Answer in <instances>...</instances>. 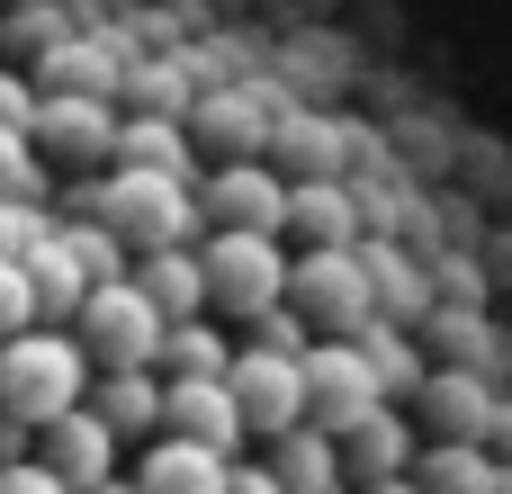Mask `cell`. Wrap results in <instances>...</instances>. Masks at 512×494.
I'll return each instance as SVG.
<instances>
[{
  "mask_svg": "<svg viewBox=\"0 0 512 494\" xmlns=\"http://www.w3.org/2000/svg\"><path fill=\"white\" fill-rule=\"evenodd\" d=\"M90 378H99V360H90V342H81L72 324H36V333L0 342V414L36 423V432H45L54 414L90 405Z\"/></svg>",
  "mask_w": 512,
  "mask_h": 494,
  "instance_id": "cell-1",
  "label": "cell"
},
{
  "mask_svg": "<svg viewBox=\"0 0 512 494\" xmlns=\"http://www.w3.org/2000/svg\"><path fill=\"white\" fill-rule=\"evenodd\" d=\"M99 216L135 243V261H144V252H171V243H198V225H207L198 180H180V171H144V162H117V171H108Z\"/></svg>",
  "mask_w": 512,
  "mask_h": 494,
  "instance_id": "cell-2",
  "label": "cell"
},
{
  "mask_svg": "<svg viewBox=\"0 0 512 494\" xmlns=\"http://www.w3.org/2000/svg\"><path fill=\"white\" fill-rule=\"evenodd\" d=\"M288 306L315 324V342H360L378 324V279H369V243H342V252H306L297 279H288Z\"/></svg>",
  "mask_w": 512,
  "mask_h": 494,
  "instance_id": "cell-3",
  "label": "cell"
},
{
  "mask_svg": "<svg viewBox=\"0 0 512 494\" xmlns=\"http://www.w3.org/2000/svg\"><path fill=\"white\" fill-rule=\"evenodd\" d=\"M72 333L90 342L99 369H162V333H171V315H162V306L144 297V279L126 270V279L90 288V306L72 315Z\"/></svg>",
  "mask_w": 512,
  "mask_h": 494,
  "instance_id": "cell-4",
  "label": "cell"
},
{
  "mask_svg": "<svg viewBox=\"0 0 512 494\" xmlns=\"http://www.w3.org/2000/svg\"><path fill=\"white\" fill-rule=\"evenodd\" d=\"M207 288H216V315L234 324H261L270 306H288V279L297 261L279 252V234H207Z\"/></svg>",
  "mask_w": 512,
  "mask_h": 494,
  "instance_id": "cell-5",
  "label": "cell"
},
{
  "mask_svg": "<svg viewBox=\"0 0 512 494\" xmlns=\"http://www.w3.org/2000/svg\"><path fill=\"white\" fill-rule=\"evenodd\" d=\"M225 387H234V405H243L252 441H279V432L315 423V405H306V351L243 342V351H234V369H225Z\"/></svg>",
  "mask_w": 512,
  "mask_h": 494,
  "instance_id": "cell-6",
  "label": "cell"
},
{
  "mask_svg": "<svg viewBox=\"0 0 512 494\" xmlns=\"http://www.w3.org/2000/svg\"><path fill=\"white\" fill-rule=\"evenodd\" d=\"M117 144H126L117 99H90V90H45V108H36V153H45L54 171H117Z\"/></svg>",
  "mask_w": 512,
  "mask_h": 494,
  "instance_id": "cell-7",
  "label": "cell"
},
{
  "mask_svg": "<svg viewBox=\"0 0 512 494\" xmlns=\"http://www.w3.org/2000/svg\"><path fill=\"white\" fill-rule=\"evenodd\" d=\"M198 207H207V234H288V180L279 162H216L198 180Z\"/></svg>",
  "mask_w": 512,
  "mask_h": 494,
  "instance_id": "cell-8",
  "label": "cell"
},
{
  "mask_svg": "<svg viewBox=\"0 0 512 494\" xmlns=\"http://www.w3.org/2000/svg\"><path fill=\"white\" fill-rule=\"evenodd\" d=\"M189 135H198V153H216V162H252V153H270L279 108H270L252 81H198V99H189Z\"/></svg>",
  "mask_w": 512,
  "mask_h": 494,
  "instance_id": "cell-9",
  "label": "cell"
},
{
  "mask_svg": "<svg viewBox=\"0 0 512 494\" xmlns=\"http://www.w3.org/2000/svg\"><path fill=\"white\" fill-rule=\"evenodd\" d=\"M306 405H315L324 432H351L360 414L387 405V387H378V369H369L360 342H315V351H306Z\"/></svg>",
  "mask_w": 512,
  "mask_h": 494,
  "instance_id": "cell-10",
  "label": "cell"
},
{
  "mask_svg": "<svg viewBox=\"0 0 512 494\" xmlns=\"http://www.w3.org/2000/svg\"><path fill=\"white\" fill-rule=\"evenodd\" d=\"M36 459L63 477L72 494H99L117 477V459H126V441L108 432V414H90V405H72V414H54L45 432H36Z\"/></svg>",
  "mask_w": 512,
  "mask_h": 494,
  "instance_id": "cell-11",
  "label": "cell"
},
{
  "mask_svg": "<svg viewBox=\"0 0 512 494\" xmlns=\"http://www.w3.org/2000/svg\"><path fill=\"white\" fill-rule=\"evenodd\" d=\"M495 405H504L495 369H432L414 396V423H423V441H486Z\"/></svg>",
  "mask_w": 512,
  "mask_h": 494,
  "instance_id": "cell-12",
  "label": "cell"
},
{
  "mask_svg": "<svg viewBox=\"0 0 512 494\" xmlns=\"http://www.w3.org/2000/svg\"><path fill=\"white\" fill-rule=\"evenodd\" d=\"M162 432L207 441V450H225V459H243V441H252V423H243V405H234L225 378H171V387H162Z\"/></svg>",
  "mask_w": 512,
  "mask_h": 494,
  "instance_id": "cell-13",
  "label": "cell"
},
{
  "mask_svg": "<svg viewBox=\"0 0 512 494\" xmlns=\"http://www.w3.org/2000/svg\"><path fill=\"white\" fill-rule=\"evenodd\" d=\"M135 486L144 494H225L234 486V459L207 450V441H180V432H153L144 459H135Z\"/></svg>",
  "mask_w": 512,
  "mask_h": 494,
  "instance_id": "cell-14",
  "label": "cell"
},
{
  "mask_svg": "<svg viewBox=\"0 0 512 494\" xmlns=\"http://www.w3.org/2000/svg\"><path fill=\"white\" fill-rule=\"evenodd\" d=\"M270 153L297 162L306 180H342V162H351V153H378V135H369V126H342V117H297V108H288L279 135H270Z\"/></svg>",
  "mask_w": 512,
  "mask_h": 494,
  "instance_id": "cell-15",
  "label": "cell"
},
{
  "mask_svg": "<svg viewBox=\"0 0 512 494\" xmlns=\"http://www.w3.org/2000/svg\"><path fill=\"white\" fill-rule=\"evenodd\" d=\"M270 468H279L288 494H360L351 486V459H342V432H324V423L279 432V441H270Z\"/></svg>",
  "mask_w": 512,
  "mask_h": 494,
  "instance_id": "cell-16",
  "label": "cell"
},
{
  "mask_svg": "<svg viewBox=\"0 0 512 494\" xmlns=\"http://www.w3.org/2000/svg\"><path fill=\"white\" fill-rule=\"evenodd\" d=\"M288 234L306 252H342V243L369 234V216H360V198L342 180H288Z\"/></svg>",
  "mask_w": 512,
  "mask_h": 494,
  "instance_id": "cell-17",
  "label": "cell"
},
{
  "mask_svg": "<svg viewBox=\"0 0 512 494\" xmlns=\"http://www.w3.org/2000/svg\"><path fill=\"white\" fill-rule=\"evenodd\" d=\"M342 459H351V486H387V477H414V414H396V405H378V414H360L351 432H342Z\"/></svg>",
  "mask_w": 512,
  "mask_h": 494,
  "instance_id": "cell-18",
  "label": "cell"
},
{
  "mask_svg": "<svg viewBox=\"0 0 512 494\" xmlns=\"http://www.w3.org/2000/svg\"><path fill=\"white\" fill-rule=\"evenodd\" d=\"M36 81L45 90H90V99H126V54L108 36H63L36 54Z\"/></svg>",
  "mask_w": 512,
  "mask_h": 494,
  "instance_id": "cell-19",
  "label": "cell"
},
{
  "mask_svg": "<svg viewBox=\"0 0 512 494\" xmlns=\"http://www.w3.org/2000/svg\"><path fill=\"white\" fill-rule=\"evenodd\" d=\"M135 279H144V297H153L171 324H189V315H216V288H207V252H198V243L144 252V261H135Z\"/></svg>",
  "mask_w": 512,
  "mask_h": 494,
  "instance_id": "cell-20",
  "label": "cell"
},
{
  "mask_svg": "<svg viewBox=\"0 0 512 494\" xmlns=\"http://www.w3.org/2000/svg\"><path fill=\"white\" fill-rule=\"evenodd\" d=\"M162 369H99L90 378V414H108L117 441H153L162 432Z\"/></svg>",
  "mask_w": 512,
  "mask_h": 494,
  "instance_id": "cell-21",
  "label": "cell"
},
{
  "mask_svg": "<svg viewBox=\"0 0 512 494\" xmlns=\"http://www.w3.org/2000/svg\"><path fill=\"white\" fill-rule=\"evenodd\" d=\"M423 351H432V369H504L495 324H486V306H468V297H450V306L423 315Z\"/></svg>",
  "mask_w": 512,
  "mask_h": 494,
  "instance_id": "cell-22",
  "label": "cell"
},
{
  "mask_svg": "<svg viewBox=\"0 0 512 494\" xmlns=\"http://www.w3.org/2000/svg\"><path fill=\"white\" fill-rule=\"evenodd\" d=\"M27 279H36V306H45V324H72V315L90 306V288H99V279L81 270V252L63 243V216H54V234L27 252Z\"/></svg>",
  "mask_w": 512,
  "mask_h": 494,
  "instance_id": "cell-23",
  "label": "cell"
},
{
  "mask_svg": "<svg viewBox=\"0 0 512 494\" xmlns=\"http://www.w3.org/2000/svg\"><path fill=\"white\" fill-rule=\"evenodd\" d=\"M414 486L423 494H495L504 486V459H495L486 441H423Z\"/></svg>",
  "mask_w": 512,
  "mask_h": 494,
  "instance_id": "cell-24",
  "label": "cell"
},
{
  "mask_svg": "<svg viewBox=\"0 0 512 494\" xmlns=\"http://www.w3.org/2000/svg\"><path fill=\"white\" fill-rule=\"evenodd\" d=\"M117 162H144V171H180V180H198V135H189V117L126 108V144H117Z\"/></svg>",
  "mask_w": 512,
  "mask_h": 494,
  "instance_id": "cell-25",
  "label": "cell"
},
{
  "mask_svg": "<svg viewBox=\"0 0 512 494\" xmlns=\"http://www.w3.org/2000/svg\"><path fill=\"white\" fill-rule=\"evenodd\" d=\"M225 369H234V351H225V333L207 315H189V324L162 333V378H225Z\"/></svg>",
  "mask_w": 512,
  "mask_h": 494,
  "instance_id": "cell-26",
  "label": "cell"
},
{
  "mask_svg": "<svg viewBox=\"0 0 512 494\" xmlns=\"http://www.w3.org/2000/svg\"><path fill=\"white\" fill-rule=\"evenodd\" d=\"M63 243L81 252V270H90L99 288H108V279H126V252H135V243H126L108 216H63Z\"/></svg>",
  "mask_w": 512,
  "mask_h": 494,
  "instance_id": "cell-27",
  "label": "cell"
},
{
  "mask_svg": "<svg viewBox=\"0 0 512 494\" xmlns=\"http://www.w3.org/2000/svg\"><path fill=\"white\" fill-rule=\"evenodd\" d=\"M45 180H54V162L36 153V135L27 126H0V198H36L45 207Z\"/></svg>",
  "mask_w": 512,
  "mask_h": 494,
  "instance_id": "cell-28",
  "label": "cell"
},
{
  "mask_svg": "<svg viewBox=\"0 0 512 494\" xmlns=\"http://www.w3.org/2000/svg\"><path fill=\"white\" fill-rule=\"evenodd\" d=\"M180 72H189V63H126V99H135V108H153V117H189V99H198V90H189Z\"/></svg>",
  "mask_w": 512,
  "mask_h": 494,
  "instance_id": "cell-29",
  "label": "cell"
},
{
  "mask_svg": "<svg viewBox=\"0 0 512 494\" xmlns=\"http://www.w3.org/2000/svg\"><path fill=\"white\" fill-rule=\"evenodd\" d=\"M45 234H54V207H36V198H0V261H27Z\"/></svg>",
  "mask_w": 512,
  "mask_h": 494,
  "instance_id": "cell-30",
  "label": "cell"
},
{
  "mask_svg": "<svg viewBox=\"0 0 512 494\" xmlns=\"http://www.w3.org/2000/svg\"><path fill=\"white\" fill-rule=\"evenodd\" d=\"M36 324H45V306H36V279H27V261H0V342L36 333Z\"/></svg>",
  "mask_w": 512,
  "mask_h": 494,
  "instance_id": "cell-31",
  "label": "cell"
},
{
  "mask_svg": "<svg viewBox=\"0 0 512 494\" xmlns=\"http://www.w3.org/2000/svg\"><path fill=\"white\" fill-rule=\"evenodd\" d=\"M27 81H36V72H9V63H0V126H27V135H36L45 90H27Z\"/></svg>",
  "mask_w": 512,
  "mask_h": 494,
  "instance_id": "cell-32",
  "label": "cell"
},
{
  "mask_svg": "<svg viewBox=\"0 0 512 494\" xmlns=\"http://www.w3.org/2000/svg\"><path fill=\"white\" fill-rule=\"evenodd\" d=\"M0 494H72L45 459H18V468H0Z\"/></svg>",
  "mask_w": 512,
  "mask_h": 494,
  "instance_id": "cell-33",
  "label": "cell"
},
{
  "mask_svg": "<svg viewBox=\"0 0 512 494\" xmlns=\"http://www.w3.org/2000/svg\"><path fill=\"white\" fill-rule=\"evenodd\" d=\"M225 494H288V486H279L270 459H234V486H225Z\"/></svg>",
  "mask_w": 512,
  "mask_h": 494,
  "instance_id": "cell-34",
  "label": "cell"
},
{
  "mask_svg": "<svg viewBox=\"0 0 512 494\" xmlns=\"http://www.w3.org/2000/svg\"><path fill=\"white\" fill-rule=\"evenodd\" d=\"M486 450H495V459H504V468H512V396H504V405H495V423H486Z\"/></svg>",
  "mask_w": 512,
  "mask_h": 494,
  "instance_id": "cell-35",
  "label": "cell"
},
{
  "mask_svg": "<svg viewBox=\"0 0 512 494\" xmlns=\"http://www.w3.org/2000/svg\"><path fill=\"white\" fill-rule=\"evenodd\" d=\"M360 494H423L414 477H387V486H360Z\"/></svg>",
  "mask_w": 512,
  "mask_h": 494,
  "instance_id": "cell-36",
  "label": "cell"
},
{
  "mask_svg": "<svg viewBox=\"0 0 512 494\" xmlns=\"http://www.w3.org/2000/svg\"><path fill=\"white\" fill-rule=\"evenodd\" d=\"M99 494H144V486H135V477H108V486H99Z\"/></svg>",
  "mask_w": 512,
  "mask_h": 494,
  "instance_id": "cell-37",
  "label": "cell"
},
{
  "mask_svg": "<svg viewBox=\"0 0 512 494\" xmlns=\"http://www.w3.org/2000/svg\"><path fill=\"white\" fill-rule=\"evenodd\" d=\"M495 387H504V396H512V360H504V369H495Z\"/></svg>",
  "mask_w": 512,
  "mask_h": 494,
  "instance_id": "cell-38",
  "label": "cell"
},
{
  "mask_svg": "<svg viewBox=\"0 0 512 494\" xmlns=\"http://www.w3.org/2000/svg\"><path fill=\"white\" fill-rule=\"evenodd\" d=\"M495 494H512V468H504V486H495Z\"/></svg>",
  "mask_w": 512,
  "mask_h": 494,
  "instance_id": "cell-39",
  "label": "cell"
}]
</instances>
